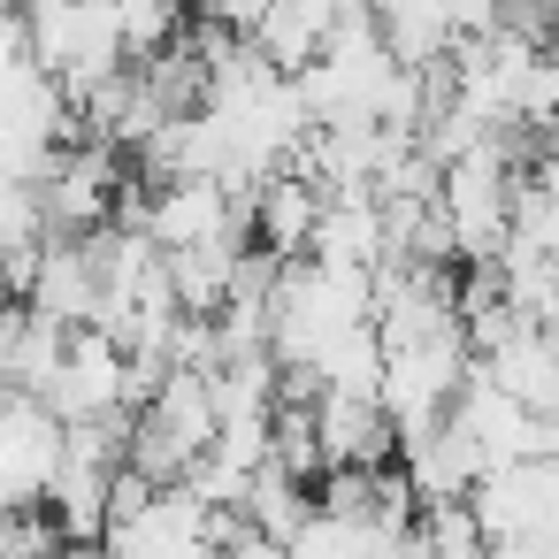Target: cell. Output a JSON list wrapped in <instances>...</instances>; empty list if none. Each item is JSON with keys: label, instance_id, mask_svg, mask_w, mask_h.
<instances>
[{"label": "cell", "instance_id": "10", "mask_svg": "<svg viewBox=\"0 0 559 559\" xmlns=\"http://www.w3.org/2000/svg\"><path fill=\"white\" fill-rule=\"evenodd\" d=\"M483 376L544 421V414L559 406V337H551V330H521L513 345H498V353L483 360Z\"/></svg>", "mask_w": 559, "mask_h": 559}, {"label": "cell", "instance_id": "13", "mask_svg": "<svg viewBox=\"0 0 559 559\" xmlns=\"http://www.w3.org/2000/svg\"><path fill=\"white\" fill-rule=\"evenodd\" d=\"M246 513H253V536H269V544H299V528H307L322 506H314V490H307V483H292V475L269 460V467L253 475Z\"/></svg>", "mask_w": 559, "mask_h": 559}, {"label": "cell", "instance_id": "4", "mask_svg": "<svg viewBox=\"0 0 559 559\" xmlns=\"http://www.w3.org/2000/svg\"><path fill=\"white\" fill-rule=\"evenodd\" d=\"M314 429H322V452H330V475L337 467H360V475H383L399 460V421L383 414V399H322L314 406Z\"/></svg>", "mask_w": 559, "mask_h": 559}, {"label": "cell", "instance_id": "12", "mask_svg": "<svg viewBox=\"0 0 559 559\" xmlns=\"http://www.w3.org/2000/svg\"><path fill=\"white\" fill-rule=\"evenodd\" d=\"M513 253H536V261H559V162L544 154L521 192H513Z\"/></svg>", "mask_w": 559, "mask_h": 559}, {"label": "cell", "instance_id": "14", "mask_svg": "<svg viewBox=\"0 0 559 559\" xmlns=\"http://www.w3.org/2000/svg\"><path fill=\"white\" fill-rule=\"evenodd\" d=\"M230 559H292V551H284V544H269V536H253V544H238Z\"/></svg>", "mask_w": 559, "mask_h": 559}, {"label": "cell", "instance_id": "6", "mask_svg": "<svg viewBox=\"0 0 559 559\" xmlns=\"http://www.w3.org/2000/svg\"><path fill=\"white\" fill-rule=\"evenodd\" d=\"M24 307H32V314H47V322H62V330H93V322H100V307H108L100 269H93V246H85V238H55Z\"/></svg>", "mask_w": 559, "mask_h": 559}, {"label": "cell", "instance_id": "5", "mask_svg": "<svg viewBox=\"0 0 559 559\" xmlns=\"http://www.w3.org/2000/svg\"><path fill=\"white\" fill-rule=\"evenodd\" d=\"M322 192L299 177V169H276L261 192H253V246L269 261H307L314 253V230H322Z\"/></svg>", "mask_w": 559, "mask_h": 559}, {"label": "cell", "instance_id": "3", "mask_svg": "<svg viewBox=\"0 0 559 559\" xmlns=\"http://www.w3.org/2000/svg\"><path fill=\"white\" fill-rule=\"evenodd\" d=\"M47 406H55L70 429H78V421H108V414H139V406H131V353L108 345L100 330H78V337H70V360H62L55 391H47Z\"/></svg>", "mask_w": 559, "mask_h": 559}, {"label": "cell", "instance_id": "1", "mask_svg": "<svg viewBox=\"0 0 559 559\" xmlns=\"http://www.w3.org/2000/svg\"><path fill=\"white\" fill-rule=\"evenodd\" d=\"M24 32H32V55L39 70L78 100H93L108 78L131 70V47H123V9H78V0H47V9H24Z\"/></svg>", "mask_w": 559, "mask_h": 559}, {"label": "cell", "instance_id": "9", "mask_svg": "<svg viewBox=\"0 0 559 559\" xmlns=\"http://www.w3.org/2000/svg\"><path fill=\"white\" fill-rule=\"evenodd\" d=\"M376 24H383L391 62L414 70V78L444 70V62L467 47V39H460V9H437V0H399V9H376Z\"/></svg>", "mask_w": 559, "mask_h": 559}, {"label": "cell", "instance_id": "2", "mask_svg": "<svg viewBox=\"0 0 559 559\" xmlns=\"http://www.w3.org/2000/svg\"><path fill=\"white\" fill-rule=\"evenodd\" d=\"M62 460H70V421H62L47 399H16V391H9V429H0V483H9L16 513L47 506Z\"/></svg>", "mask_w": 559, "mask_h": 559}, {"label": "cell", "instance_id": "7", "mask_svg": "<svg viewBox=\"0 0 559 559\" xmlns=\"http://www.w3.org/2000/svg\"><path fill=\"white\" fill-rule=\"evenodd\" d=\"M330 39H337V9H330V0H284V9H269L261 32H253L261 62H269L276 78H292V85L330 55Z\"/></svg>", "mask_w": 559, "mask_h": 559}, {"label": "cell", "instance_id": "11", "mask_svg": "<svg viewBox=\"0 0 559 559\" xmlns=\"http://www.w3.org/2000/svg\"><path fill=\"white\" fill-rule=\"evenodd\" d=\"M47 513L62 528V544H108V513H116V475L108 467H85V460H62L55 490H47Z\"/></svg>", "mask_w": 559, "mask_h": 559}, {"label": "cell", "instance_id": "8", "mask_svg": "<svg viewBox=\"0 0 559 559\" xmlns=\"http://www.w3.org/2000/svg\"><path fill=\"white\" fill-rule=\"evenodd\" d=\"M70 337H78V330H62V322L16 307L9 330H0V376H9V391H16V399H47L55 376H62V360H70Z\"/></svg>", "mask_w": 559, "mask_h": 559}]
</instances>
